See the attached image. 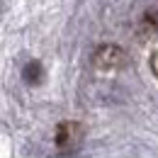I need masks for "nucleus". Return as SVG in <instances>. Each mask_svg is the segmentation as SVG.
I'll list each match as a JSON object with an SVG mask.
<instances>
[{"instance_id": "f257e3e1", "label": "nucleus", "mask_w": 158, "mask_h": 158, "mask_svg": "<svg viewBox=\"0 0 158 158\" xmlns=\"http://www.w3.org/2000/svg\"><path fill=\"white\" fill-rule=\"evenodd\" d=\"M78 129V124H61L59 127V136H56V141H59L61 148H68V146H73V136H71V131H76Z\"/></svg>"}]
</instances>
